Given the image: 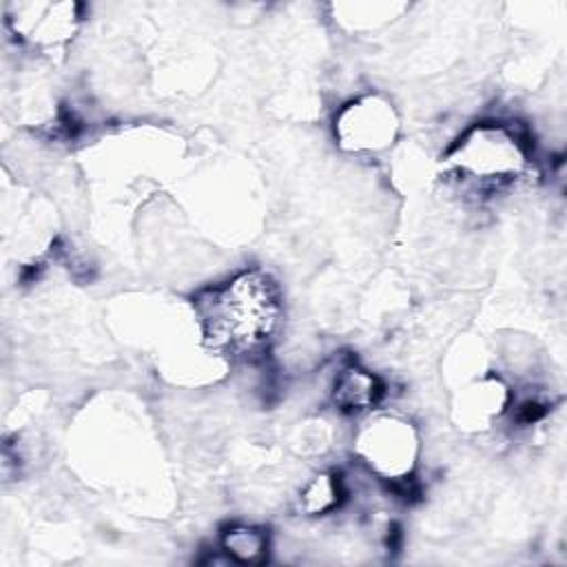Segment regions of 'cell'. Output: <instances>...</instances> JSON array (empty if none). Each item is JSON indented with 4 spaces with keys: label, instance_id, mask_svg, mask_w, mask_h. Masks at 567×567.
<instances>
[{
    "label": "cell",
    "instance_id": "cell-6",
    "mask_svg": "<svg viewBox=\"0 0 567 567\" xmlns=\"http://www.w3.org/2000/svg\"><path fill=\"white\" fill-rule=\"evenodd\" d=\"M385 396L383 381L368 368L350 361L339 368L332 383V405L346 416H368Z\"/></svg>",
    "mask_w": 567,
    "mask_h": 567
},
{
    "label": "cell",
    "instance_id": "cell-7",
    "mask_svg": "<svg viewBox=\"0 0 567 567\" xmlns=\"http://www.w3.org/2000/svg\"><path fill=\"white\" fill-rule=\"evenodd\" d=\"M512 405V390L498 377H485L461 394L456 405L458 421L472 430H485L498 421Z\"/></svg>",
    "mask_w": 567,
    "mask_h": 567
},
{
    "label": "cell",
    "instance_id": "cell-2",
    "mask_svg": "<svg viewBox=\"0 0 567 567\" xmlns=\"http://www.w3.org/2000/svg\"><path fill=\"white\" fill-rule=\"evenodd\" d=\"M532 164V142L516 122L483 120L452 144L445 175L465 195L489 199L525 182Z\"/></svg>",
    "mask_w": 567,
    "mask_h": 567
},
{
    "label": "cell",
    "instance_id": "cell-4",
    "mask_svg": "<svg viewBox=\"0 0 567 567\" xmlns=\"http://www.w3.org/2000/svg\"><path fill=\"white\" fill-rule=\"evenodd\" d=\"M399 117L381 95H363L343 104L334 115V137L339 146L354 155H374L396 140Z\"/></svg>",
    "mask_w": 567,
    "mask_h": 567
},
{
    "label": "cell",
    "instance_id": "cell-5",
    "mask_svg": "<svg viewBox=\"0 0 567 567\" xmlns=\"http://www.w3.org/2000/svg\"><path fill=\"white\" fill-rule=\"evenodd\" d=\"M82 7L75 2H13L7 24L16 40L35 51H55L78 31Z\"/></svg>",
    "mask_w": 567,
    "mask_h": 567
},
{
    "label": "cell",
    "instance_id": "cell-8",
    "mask_svg": "<svg viewBox=\"0 0 567 567\" xmlns=\"http://www.w3.org/2000/svg\"><path fill=\"white\" fill-rule=\"evenodd\" d=\"M268 534L255 525H230L219 538V551L237 565H259L268 558Z\"/></svg>",
    "mask_w": 567,
    "mask_h": 567
},
{
    "label": "cell",
    "instance_id": "cell-9",
    "mask_svg": "<svg viewBox=\"0 0 567 567\" xmlns=\"http://www.w3.org/2000/svg\"><path fill=\"white\" fill-rule=\"evenodd\" d=\"M343 483L332 472H321L312 476L299 492V507L308 516H323L337 509L343 501Z\"/></svg>",
    "mask_w": 567,
    "mask_h": 567
},
{
    "label": "cell",
    "instance_id": "cell-3",
    "mask_svg": "<svg viewBox=\"0 0 567 567\" xmlns=\"http://www.w3.org/2000/svg\"><path fill=\"white\" fill-rule=\"evenodd\" d=\"M354 454L370 474L401 489L419 465V432L401 414H368L354 436Z\"/></svg>",
    "mask_w": 567,
    "mask_h": 567
},
{
    "label": "cell",
    "instance_id": "cell-1",
    "mask_svg": "<svg viewBox=\"0 0 567 567\" xmlns=\"http://www.w3.org/2000/svg\"><path fill=\"white\" fill-rule=\"evenodd\" d=\"M195 315L204 343L233 359L261 354L279 332L284 299L279 284L259 268L239 270L199 292Z\"/></svg>",
    "mask_w": 567,
    "mask_h": 567
}]
</instances>
